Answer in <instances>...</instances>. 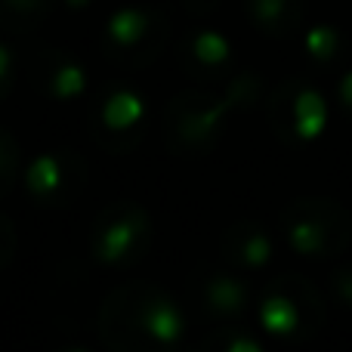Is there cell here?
Here are the masks:
<instances>
[{
	"label": "cell",
	"mask_w": 352,
	"mask_h": 352,
	"mask_svg": "<svg viewBox=\"0 0 352 352\" xmlns=\"http://www.w3.org/2000/svg\"><path fill=\"white\" fill-rule=\"evenodd\" d=\"M192 53H195V59H198L201 65H213V68H217V65H226V62H229L232 43H229V37H226L223 31L204 28V31H198V34H195Z\"/></svg>",
	"instance_id": "9"
},
{
	"label": "cell",
	"mask_w": 352,
	"mask_h": 352,
	"mask_svg": "<svg viewBox=\"0 0 352 352\" xmlns=\"http://www.w3.org/2000/svg\"><path fill=\"white\" fill-rule=\"evenodd\" d=\"M105 31H109L111 43H118V47H136L148 31V16L136 6H124V10H115L109 16Z\"/></svg>",
	"instance_id": "6"
},
{
	"label": "cell",
	"mask_w": 352,
	"mask_h": 352,
	"mask_svg": "<svg viewBox=\"0 0 352 352\" xmlns=\"http://www.w3.org/2000/svg\"><path fill=\"white\" fill-rule=\"evenodd\" d=\"M260 324L266 328V334L272 337H287L294 334V331L300 328V309L294 300L281 297V294H275V297H266L260 306Z\"/></svg>",
	"instance_id": "5"
},
{
	"label": "cell",
	"mask_w": 352,
	"mask_h": 352,
	"mask_svg": "<svg viewBox=\"0 0 352 352\" xmlns=\"http://www.w3.org/2000/svg\"><path fill=\"white\" fill-rule=\"evenodd\" d=\"M291 244H294V250L297 254H303V256H316L318 250H322V244H324V232H322V226L318 223H312V219H297V223L291 226Z\"/></svg>",
	"instance_id": "11"
},
{
	"label": "cell",
	"mask_w": 352,
	"mask_h": 352,
	"mask_svg": "<svg viewBox=\"0 0 352 352\" xmlns=\"http://www.w3.org/2000/svg\"><path fill=\"white\" fill-rule=\"evenodd\" d=\"M250 12L260 25H272L285 12V0H250Z\"/></svg>",
	"instance_id": "14"
},
{
	"label": "cell",
	"mask_w": 352,
	"mask_h": 352,
	"mask_svg": "<svg viewBox=\"0 0 352 352\" xmlns=\"http://www.w3.org/2000/svg\"><path fill=\"white\" fill-rule=\"evenodd\" d=\"M328 121V105H324L322 93L316 90H300L294 99V130L300 140H316L324 130Z\"/></svg>",
	"instance_id": "4"
},
{
	"label": "cell",
	"mask_w": 352,
	"mask_h": 352,
	"mask_svg": "<svg viewBox=\"0 0 352 352\" xmlns=\"http://www.w3.org/2000/svg\"><path fill=\"white\" fill-rule=\"evenodd\" d=\"M10 68H12V53L3 47V43H0V80L10 74Z\"/></svg>",
	"instance_id": "16"
},
{
	"label": "cell",
	"mask_w": 352,
	"mask_h": 352,
	"mask_svg": "<svg viewBox=\"0 0 352 352\" xmlns=\"http://www.w3.org/2000/svg\"><path fill=\"white\" fill-rule=\"evenodd\" d=\"M226 349L229 352H260L263 346L256 340H250V337H232V340L226 343Z\"/></svg>",
	"instance_id": "15"
},
{
	"label": "cell",
	"mask_w": 352,
	"mask_h": 352,
	"mask_svg": "<svg viewBox=\"0 0 352 352\" xmlns=\"http://www.w3.org/2000/svg\"><path fill=\"white\" fill-rule=\"evenodd\" d=\"M0 167H3V148H0Z\"/></svg>",
	"instance_id": "20"
},
{
	"label": "cell",
	"mask_w": 352,
	"mask_h": 352,
	"mask_svg": "<svg viewBox=\"0 0 352 352\" xmlns=\"http://www.w3.org/2000/svg\"><path fill=\"white\" fill-rule=\"evenodd\" d=\"M146 118V99L136 90H118L105 99L102 105V124L109 130H130Z\"/></svg>",
	"instance_id": "3"
},
{
	"label": "cell",
	"mask_w": 352,
	"mask_h": 352,
	"mask_svg": "<svg viewBox=\"0 0 352 352\" xmlns=\"http://www.w3.org/2000/svg\"><path fill=\"white\" fill-rule=\"evenodd\" d=\"M337 47V31L328 25H316V28L306 34V50H309L316 59H331Z\"/></svg>",
	"instance_id": "13"
},
{
	"label": "cell",
	"mask_w": 352,
	"mask_h": 352,
	"mask_svg": "<svg viewBox=\"0 0 352 352\" xmlns=\"http://www.w3.org/2000/svg\"><path fill=\"white\" fill-rule=\"evenodd\" d=\"M140 322H142V331L155 343H161V346H173L186 334V316H182V309L173 300H155V303H148Z\"/></svg>",
	"instance_id": "1"
},
{
	"label": "cell",
	"mask_w": 352,
	"mask_h": 352,
	"mask_svg": "<svg viewBox=\"0 0 352 352\" xmlns=\"http://www.w3.org/2000/svg\"><path fill=\"white\" fill-rule=\"evenodd\" d=\"M25 186H28V192L37 195V198L53 195L56 188L62 186V161L56 158L53 152L37 155L28 164V170H25Z\"/></svg>",
	"instance_id": "8"
},
{
	"label": "cell",
	"mask_w": 352,
	"mask_h": 352,
	"mask_svg": "<svg viewBox=\"0 0 352 352\" xmlns=\"http://www.w3.org/2000/svg\"><path fill=\"white\" fill-rule=\"evenodd\" d=\"M136 238H140V226H136L133 219H127V217L115 219V223H109L102 229V235H99L96 260L105 263V266H115V263H121L124 256L136 248Z\"/></svg>",
	"instance_id": "2"
},
{
	"label": "cell",
	"mask_w": 352,
	"mask_h": 352,
	"mask_svg": "<svg viewBox=\"0 0 352 352\" xmlns=\"http://www.w3.org/2000/svg\"><path fill=\"white\" fill-rule=\"evenodd\" d=\"M269 260H272V241L263 232H254L241 248V263L248 269H263Z\"/></svg>",
	"instance_id": "12"
},
{
	"label": "cell",
	"mask_w": 352,
	"mask_h": 352,
	"mask_svg": "<svg viewBox=\"0 0 352 352\" xmlns=\"http://www.w3.org/2000/svg\"><path fill=\"white\" fill-rule=\"evenodd\" d=\"M6 6H12V10H19V12H28L37 6V0H6Z\"/></svg>",
	"instance_id": "17"
},
{
	"label": "cell",
	"mask_w": 352,
	"mask_h": 352,
	"mask_svg": "<svg viewBox=\"0 0 352 352\" xmlns=\"http://www.w3.org/2000/svg\"><path fill=\"white\" fill-rule=\"evenodd\" d=\"M207 303L217 316H235V312L244 309V300H248V291H244L241 281H235L232 275H217V278L207 281L204 291Z\"/></svg>",
	"instance_id": "7"
},
{
	"label": "cell",
	"mask_w": 352,
	"mask_h": 352,
	"mask_svg": "<svg viewBox=\"0 0 352 352\" xmlns=\"http://www.w3.org/2000/svg\"><path fill=\"white\" fill-rule=\"evenodd\" d=\"M65 3H68V10H87L90 0H65Z\"/></svg>",
	"instance_id": "19"
},
{
	"label": "cell",
	"mask_w": 352,
	"mask_h": 352,
	"mask_svg": "<svg viewBox=\"0 0 352 352\" xmlns=\"http://www.w3.org/2000/svg\"><path fill=\"white\" fill-rule=\"evenodd\" d=\"M84 90H87V72H84V65H78V62H62V65L53 72L50 93H53L56 99L68 102V99L84 96Z\"/></svg>",
	"instance_id": "10"
},
{
	"label": "cell",
	"mask_w": 352,
	"mask_h": 352,
	"mask_svg": "<svg viewBox=\"0 0 352 352\" xmlns=\"http://www.w3.org/2000/svg\"><path fill=\"white\" fill-rule=\"evenodd\" d=\"M340 93H343V99H346V102L352 105V74H346V80H343Z\"/></svg>",
	"instance_id": "18"
}]
</instances>
